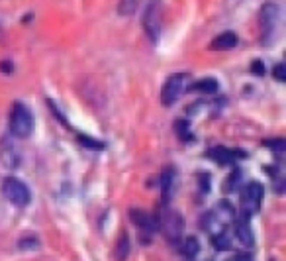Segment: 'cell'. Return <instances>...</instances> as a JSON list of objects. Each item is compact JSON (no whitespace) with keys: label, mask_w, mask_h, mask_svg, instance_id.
I'll return each mask as SVG.
<instances>
[{"label":"cell","mask_w":286,"mask_h":261,"mask_svg":"<svg viewBox=\"0 0 286 261\" xmlns=\"http://www.w3.org/2000/svg\"><path fill=\"white\" fill-rule=\"evenodd\" d=\"M130 249H132L130 237H128V234H122L118 239V245H116V259L126 261L128 259V255H130Z\"/></svg>","instance_id":"obj_14"},{"label":"cell","mask_w":286,"mask_h":261,"mask_svg":"<svg viewBox=\"0 0 286 261\" xmlns=\"http://www.w3.org/2000/svg\"><path fill=\"white\" fill-rule=\"evenodd\" d=\"M0 163L4 167H8V169H16V167L22 163V157H20L18 149L8 140H4V142L0 143Z\"/></svg>","instance_id":"obj_9"},{"label":"cell","mask_w":286,"mask_h":261,"mask_svg":"<svg viewBox=\"0 0 286 261\" xmlns=\"http://www.w3.org/2000/svg\"><path fill=\"white\" fill-rule=\"evenodd\" d=\"M163 14H165V4H163V0H151V2L145 6L142 24H143L145 36H147L151 42H157L159 36H161V30H163Z\"/></svg>","instance_id":"obj_2"},{"label":"cell","mask_w":286,"mask_h":261,"mask_svg":"<svg viewBox=\"0 0 286 261\" xmlns=\"http://www.w3.org/2000/svg\"><path fill=\"white\" fill-rule=\"evenodd\" d=\"M236 46H238V36L234 32H224L212 40L210 49L212 51H228V49H234Z\"/></svg>","instance_id":"obj_12"},{"label":"cell","mask_w":286,"mask_h":261,"mask_svg":"<svg viewBox=\"0 0 286 261\" xmlns=\"http://www.w3.org/2000/svg\"><path fill=\"white\" fill-rule=\"evenodd\" d=\"M264 145H266V147H270V149H274L278 155H282V153H284V149H286L284 140H272V142H266Z\"/></svg>","instance_id":"obj_21"},{"label":"cell","mask_w":286,"mask_h":261,"mask_svg":"<svg viewBox=\"0 0 286 261\" xmlns=\"http://www.w3.org/2000/svg\"><path fill=\"white\" fill-rule=\"evenodd\" d=\"M262 196H264V190L261 183H249L241 192V212L247 216L259 212Z\"/></svg>","instance_id":"obj_7"},{"label":"cell","mask_w":286,"mask_h":261,"mask_svg":"<svg viewBox=\"0 0 286 261\" xmlns=\"http://www.w3.org/2000/svg\"><path fill=\"white\" fill-rule=\"evenodd\" d=\"M278 16H280V10L274 2H264L261 8V14H259V24H261V36H262V44H268L276 24H278Z\"/></svg>","instance_id":"obj_6"},{"label":"cell","mask_w":286,"mask_h":261,"mask_svg":"<svg viewBox=\"0 0 286 261\" xmlns=\"http://www.w3.org/2000/svg\"><path fill=\"white\" fill-rule=\"evenodd\" d=\"M214 216L228 228V224H232L234 222V218H236V208L228 202V200H220L218 204H216V208L212 210Z\"/></svg>","instance_id":"obj_13"},{"label":"cell","mask_w":286,"mask_h":261,"mask_svg":"<svg viewBox=\"0 0 286 261\" xmlns=\"http://www.w3.org/2000/svg\"><path fill=\"white\" fill-rule=\"evenodd\" d=\"M174 132L178 134V138L182 140V142H192L194 138H192V134L188 132V124L184 122V120H178V122H174Z\"/></svg>","instance_id":"obj_20"},{"label":"cell","mask_w":286,"mask_h":261,"mask_svg":"<svg viewBox=\"0 0 286 261\" xmlns=\"http://www.w3.org/2000/svg\"><path fill=\"white\" fill-rule=\"evenodd\" d=\"M272 73H274L276 81H280V83H282V81L286 79V71H284V65H282V63H278V65L272 69Z\"/></svg>","instance_id":"obj_22"},{"label":"cell","mask_w":286,"mask_h":261,"mask_svg":"<svg viewBox=\"0 0 286 261\" xmlns=\"http://www.w3.org/2000/svg\"><path fill=\"white\" fill-rule=\"evenodd\" d=\"M180 249H182V253H184L186 257H196L198 251H200V241H198L196 237H186V239L182 241Z\"/></svg>","instance_id":"obj_17"},{"label":"cell","mask_w":286,"mask_h":261,"mask_svg":"<svg viewBox=\"0 0 286 261\" xmlns=\"http://www.w3.org/2000/svg\"><path fill=\"white\" fill-rule=\"evenodd\" d=\"M10 132L14 138L18 140H26L32 136V130H34V118H32V112L30 108L22 104V102H16L12 106V112H10Z\"/></svg>","instance_id":"obj_3"},{"label":"cell","mask_w":286,"mask_h":261,"mask_svg":"<svg viewBox=\"0 0 286 261\" xmlns=\"http://www.w3.org/2000/svg\"><path fill=\"white\" fill-rule=\"evenodd\" d=\"M172 183H174V171L168 167L167 171L161 173V179H159V185H161V190L165 192V196L168 198L170 190H172Z\"/></svg>","instance_id":"obj_16"},{"label":"cell","mask_w":286,"mask_h":261,"mask_svg":"<svg viewBox=\"0 0 286 261\" xmlns=\"http://www.w3.org/2000/svg\"><path fill=\"white\" fill-rule=\"evenodd\" d=\"M251 71L257 73V75H262V73H264V67H262L261 61H253V65H251Z\"/></svg>","instance_id":"obj_24"},{"label":"cell","mask_w":286,"mask_h":261,"mask_svg":"<svg viewBox=\"0 0 286 261\" xmlns=\"http://www.w3.org/2000/svg\"><path fill=\"white\" fill-rule=\"evenodd\" d=\"M155 224L161 228V232L165 234V237H167L170 243H178L182 239V230H184L182 216L178 212H174V210H170L167 204L161 206Z\"/></svg>","instance_id":"obj_1"},{"label":"cell","mask_w":286,"mask_h":261,"mask_svg":"<svg viewBox=\"0 0 286 261\" xmlns=\"http://www.w3.org/2000/svg\"><path fill=\"white\" fill-rule=\"evenodd\" d=\"M234 228H236V237H238V241L241 245H245V247H251L253 245V241H255V237H253V230H251V224H249V216L247 214H236V218H234Z\"/></svg>","instance_id":"obj_8"},{"label":"cell","mask_w":286,"mask_h":261,"mask_svg":"<svg viewBox=\"0 0 286 261\" xmlns=\"http://www.w3.org/2000/svg\"><path fill=\"white\" fill-rule=\"evenodd\" d=\"M232 261H253V255L251 253H238Z\"/></svg>","instance_id":"obj_25"},{"label":"cell","mask_w":286,"mask_h":261,"mask_svg":"<svg viewBox=\"0 0 286 261\" xmlns=\"http://www.w3.org/2000/svg\"><path fill=\"white\" fill-rule=\"evenodd\" d=\"M188 85V75L186 73H176V75H170L161 91V102L165 106H172L180 96L184 93Z\"/></svg>","instance_id":"obj_5"},{"label":"cell","mask_w":286,"mask_h":261,"mask_svg":"<svg viewBox=\"0 0 286 261\" xmlns=\"http://www.w3.org/2000/svg\"><path fill=\"white\" fill-rule=\"evenodd\" d=\"M208 155L214 159L218 165H232L234 161L241 159V155H245V153L238 151V149H228V147H214V149H210Z\"/></svg>","instance_id":"obj_10"},{"label":"cell","mask_w":286,"mask_h":261,"mask_svg":"<svg viewBox=\"0 0 286 261\" xmlns=\"http://www.w3.org/2000/svg\"><path fill=\"white\" fill-rule=\"evenodd\" d=\"M80 143H82V145H88V147H92V149H102V147H104V143L96 142V140H88V138H80Z\"/></svg>","instance_id":"obj_23"},{"label":"cell","mask_w":286,"mask_h":261,"mask_svg":"<svg viewBox=\"0 0 286 261\" xmlns=\"http://www.w3.org/2000/svg\"><path fill=\"white\" fill-rule=\"evenodd\" d=\"M212 243H214V247L218 251H224V249H230V245H232V239L230 236L226 234V230L224 232H220V234H214L212 236Z\"/></svg>","instance_id":"obj_19"},{"label":"cell","mask_w":286,"mask_h":261,"mask_svg":"<svg viewBox=\"0 0 286 261\" xmlns=\"http://www.w3.org/2000/svg\"><path fill=\"white\" fill-rule=\"evenodd\" d=\"M130 218L134 220V224L138 226V228H142L145 230L147 234H151L153 230H155V218L153 216H149V214L145 212V210H138V208H132L130 210Z\"/></svg>","instance_id":"obj_11"},{"label":"cell","mask_w":286,"mask_h":261,"mask_svg":"<svg viewBox=\"0 0 286 261\" xmlns=\"http://www.w3.org/2000/svg\"><path fill=\"white\" fill-rule=\"evenodd\" d=\"M2 194L6 196V200H10L14 206H20V208L28 206L30 200H32L28 185L24 181L16 179V177H6L2 181Z\"/></svg>","instance_id":"obj_4"},{"label":"cell","mask_w":286,"mask_h":261,"mask_svg":"<svg viewBox=\"0 0 286 261\" xmlns=\"http://www.w3.org/2000/svg\"><path fill=\"white\" fill-rule=\"evenodd\" d=\"M190 89L192 91H200L204 95H212V93L218 91V83H216V79H202V81L194 83Z\"/></svg>","instance_id":"obj_15"},{"label":"cell","mask_w":286,"mask_h":261,"mask_svg":"<svg viewBox=\"0 0 286 261\" xmlns=\"http://www.w3.org/2000/svg\"><path fill=\"white\" fill-rule=\"evenodd\" d=\"M18 245H20V247H26V245H28V241H20ZM30 245H38V239H34V241H30Z\"/></svg>","instance_id":"obj_26"},{"label":"cell","mask_w":286,"mask_h":261,"mask_svg":"<svg viewBox=\"0 0 286 261\" xmlns=\"http://www.w3.org/2000/svg\"><path fill=\"white\" fill-rule=\"evenodd\" d=\"M140 2H142V0H120V4H118L120 16H132V14L138 10Z\"/></svg>","instance_id":"obj_18"}]
</instances>
